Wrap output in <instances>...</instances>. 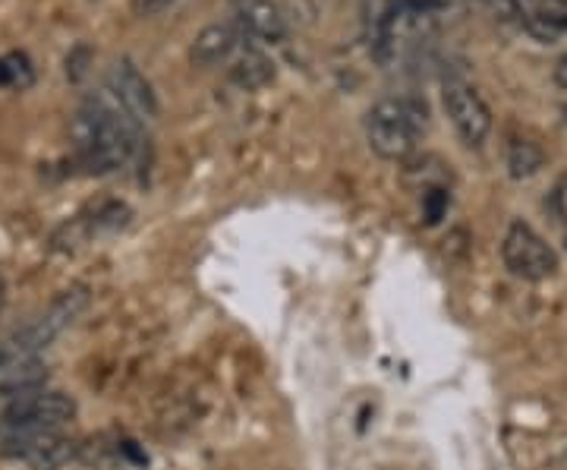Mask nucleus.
<instances>
[{"instance_id":"nucleus-1","label":"nucleus","mask_w":567,"mask_h":470,"mask_svg":"<svg viewBox=\"0 0 567 470\" xmlns=\"http://www.w3.org/2000/svg\"><path fill=\"white\" fill-rule=\"evenodd\" d=\"M76 405L63 391H29L0 413V451L39 470L61 468L73 454L70 423Z\"/></svg>"},{"instance_id":"nucleus-2","label":"nucleus","mask_w":567,"mask_h":470,"mask_svg":"<svg viewBox=\"0 0 567 470\" xmlns=\"http://www.w3.org/2000/svg\"><path fill=\"white\" fill-rule=\"evenodd\" d=\"M73 140L80 162L95 174H107L136 162L142 149V123L104 89L102 95H92L80 108Z\"/></svg>"},{"instance_id":"nucleus-3","label":"nucleus","mask_w":567,"mask_h":470,"mask_svg":"<svg viewBox=\"0 0 567 470\" xmlns=\"http://www.w3.org/2000/svg\"><path fill=\"white\" fill-rule=\"evenodd\" d=\"M425 130V104L420 99H382L365 114V140L385 162H406Z\"/></svg>"},{"instance_id":"nucleus-4","label":"nucleus","mask_w":567,"mask_h":470,"mask_svg":"<svg viewBox=\"0 0 567 470\" xmlns=\"http://www.w3.org/2000/svg\"><path fill=\"white\" fill-rule=\"evenodd\" d=\"M85 304H89L85 287H70V290H63L61 297L44 309L41 316H35V319L22 328V331H17L10 341H3V348H0V369L10 367V364H20V360L39 357V350L48 348L61 331H66V328L76 323V316L85 309Z\"/></svg>"},{"instance_id":"nucleus-5","label":"nucleus","mask_w":567,"mask_h":470,"mask_svg":"<svg viewBox=\"0 0 567 470\" xmlns=\"http://www.w3.org/2000/svg\"><path fill=\"white\" fill-rule=\"evenodd\" d=\"M502 259L511 275L524 282H546L558 272V253L527 222H514L502 241Z\"/></svg>"},{"instance_id":"nucleus-6","label":"nucleus","mask_w":567,"mask_h":470,"mask_svg":"<svg viewBox=\"0 0 567 470\" xmlns=\"http://www.w3.org/2000/svg\"><path fill=\"white\" fill-rule=\"evenodd\" d=\"M442 104H445L447 121L454 123L457 136L466 145H483L492 130V111H488L486 99L476 92V85L461 76H447L442 82Z\"/></svg>"},{"instance_id":"nucleus-7","label":"nucleus","mask_w":567,"mask_h":470,"mask_svg":"<svg viewBox=\"0 0 567 470\" xmlns=\"http://www.w3.org/2000/svg\"><path fill=\"white\" fill-rule=\"evenodd\" d=\"M107 92L136 117L140 123L152 121L158 114V99L152 92V82L142 76L133 63H114L107 73Z\"/></svg>"},{"instance_id":"nucleus-8","label":"nucleus","mask_w":567,"mask_h":470,"mask_svg":"<svg viewBox=\"0 0 567 470\" xmlns=\"http://www.w3.org/2000/svg\"><path fill=\"white\" fill-rule=\"evenodd\" d=\"M240 44V29L230 22H212L196 35L193 48H189V61L193 67H218L224 63Z\"/></svg>"},{"instance_id":"nucleus-9","label":"nucleus","mask_w":567,"mask_h":470,"mask_svg":"<svg viewBox=\"0 0 567 470\" xmlns=\"http://www.w3.org/2000/svg\"><path fill=\"white\" fill-rule=\"evenodd\" d=\"M240 29L265 44H281L287 39V22L275 0H246L240 7Z\"/></svg>"},{"instance_id":"nucleus-10","label":"nucleus","mask_w":567,"mask_h":470,"mask_svg":"<svg viewBox=\"0 0 567 470\" xmlns=\"http://www.w3.org/2000/svg\"><path fill=\"white\" fill-rule=\"evenodd\" d=\"M230 80L246 92L265 89L268 82L275 80V63L268 61L262 51H244L240 58H234V63H230Z\"/></svg>"},{"instance_id":"nucleus-11","label":"nucleus","mask_w":567,"mask_h":470,"mask_svg":"<svg viewBox=\"0 0 567 470\" xmlns=\"http://www.w3.org/2000/svg\"><path fill=\"white\" fill-rule=\"evenodd\" d=\"M546 164V152L529 140H511L507 145V171L514 181H527L533 174H539Z\"/></svg>"},{"instance_id":"nucleus-12","label":"nucleus","mask_w":567,"mask_h":470,"mask_svg":"<svg viewBox=\"0 0 567 470\" xmlns=\"http://www.w3.org/2000/svg\"><path fill=\"white\" fill-rule=\"evenodd\" d=\"M0 85L3 89H29L32 85V67H29L25 54L0 58Z\"/></svg>"},{"instance_id":"nucleus-13","label":"nucleus","mask_w":567,"mask_h":470,"mask_svg":"<svg viewBox=\"0 0 567 470\" xmlns=\"http://www.w3.org/2000/svg\"><path fill=\"white\" fill-rule=\"evenodd\" d=\"M171 3L174 0H133V10H136V17H158Z\"/></svg>"},{"instance_id":"nucleus-14","label":"nucleus","mask_w":567,"mask_h":470,"mask_svg":"<svg viewBox=\"0 0 567 470\" xmlns=\"http://www.w3.org/2000/svg\"><path fill=\"white\" fill-rule=\"evenodd\" d=\"M551 80H555V85H558V89H567V54L561 58V61L555 63V70H551Z\"/></svg>"}]
</instances>
